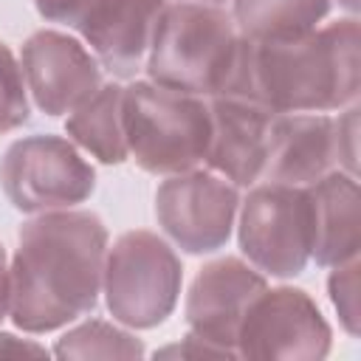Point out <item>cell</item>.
Wrapping results in <instances>:
<instances>
[{"label":"cell","mask_w":361,"mask_h":361,"mask_svg":"<svg viewBox=\"0 0 361 361\" xmlns=\"http://www.w3.org/2000/svg\"><path fill=\"white\" fill-rule=\"evenodd\" d=\"M330 0H234V25L251 42L296 39L316 28Z\"/></svg>","instance_id":"e0dca14e"},{"label":"cell","mask_w":361,"mask_h":361,"mask_svg":"<svg viewBox=\"0 0 361 361\" xmlns=\"http://www.w3.org/2000/svg\"><path fill=\"white\" fill-rule=\"evenodd\" d=\"M8 299H11V274H8V259L0 245V322L8 313Z\"/></svg>","instance_id":"d4e9b609"},{"label":"cell","mask_w":361,"mask_h":361,"mask_svg":"<svg viewBox=\"0 0 361 361\" xmlns=\"http://www.w3.org/2000/svg\"><path fill=\"white\" fill-rule=\"evenodd\" d=\"M197 3H220V0H197Z\"/></svg>","instance_id":"4316f807"},{"label":"cell","mask_w":361,"mask_h":361,"mask_svg":"<svg viewBox=\"0 0 361 361\" xmlns=\"http://www.w3.org/2000/svg\"><path fill=\"white\" fill-rule=\"evenodd\" d=\"M68 135L102 164H121L130 158L124 138V87L99 85L65 121Z\"/></svg>","instance_id":"2e32d148"},{"label":"cell","mask_w":361,"mask_h":361,"mask_svg":"<svg viewBox=\"0 0 361 361\" xmlns=\"http://www.w3.org/2000/svg\"><path fill=\"white\" fill-rule=\"evenodd\" d=\"M265 279L248 268L243 259L223 257L209 262L192 282L186 296V322L189 330L220 347L226 355H237V330L240 322L259 290H265Z\"/></svg>","instance_id":"8fae6325"},{"label":"cell","mask_w":361,"mask_h":361,"mask_svg":"<svg viewBox=\"0 0 361 361\" xmlns=\"http://www.w3.org/2000/svg\"><path fill=\"white\" fill-rule=\"evenodd\" d=\"M327 288H330V299H333V307L338 310L344 330L350 336H358V319H361L358 316V259L336 265Z\"/></svg>","instance_id":"ffe728a7"},{"label":"cell","mask_w":361,"mask_h":361,"mask_svg":"<svg viewBox=\"0 0 361 361\" xmlns=\"http://www.w3.org/2000/svg\"><path fill=\"white\" fill-rule=\"evenodd\" d=\"M338 169L336 118L324 113H276L262 178L268 183L307 186Z\"/></svg>","instance_id":"4fadbf2b"},{"label":"cell","mask_w":361,"mask_h":361,"mask_svg":"<svg viewBox=\"0 0 361 361\" xmlns=\"http://www.w3.org/2000/svg\"><path fill=\"white\" fill-rule=\"evenodd\" d=\"M240 251L271 276H296L310 262V203L305 186H257L240 212Z\"/></svg>","instance_id":"52a82bcc"},{"label":"cell","mask_w":361,"mask_h":361,"mask_svg":"<svg viewBox=\"0 0 361 361\" xmlns=\"http://www.w3.org/2000/svg\"><path fill=\"white\" fill-rule=\"evenodd\" d=\"M209 116H212V135H209L206 164L234 186L257 183L265 169L268 138L276 113L248 99L212 96Z\"/></svg>","instance_id":"7c38bea8"},{"label":"cell","mask_w":361,"mask_h":361,"mask_svg":"<svg viewBox=\"0 0 361 361\" xmlns=\"http://www.w3.org/2000/svg\"><path fill=\"white\" fill-rule=\"evenodd\" d=\"M25 121H28V99H25L23 65L14 59L11 48L0 42V133L17 130Z\"/></svg>","instance_id":"d6986e66"},{"label":"cell","mask_w":361,"mask_h":361,"mask_svg":"<svg viewBox=\"0 0 361 361\" xmlns=\"http://www.w3.org/2000/svg\"><path fill=\"white\" fill-rule=\"evenodd\" d=\"M358 20L347 17L296 39L243 37L220 96L257 102L274 113H327L358 99Z\"/></svg>","instance_id":"7a4b0ae2"},{"label":"cell","mask_w":361,"mask_h":361,"mask_svg":"<svg viewBox=\"0 0 361 361\" xmlns=\"http://www.w3.org/2000/svg\"><path fill=\"white\" fill-rule=\"evenodd\" d=\"M107 228L93 212H39L20 228L8 265V316L25 333L56 330L99 302Z\"/></svg>","instance_id":"6da1fadb"},{"label":"cell","mask_w":361,"mask_h":361,"mask_svg":"<svg viewBox=\"0 0 361 361\" xmlns=\"http://www.w3.org/2000/svg\"><path fill=\"white\" fill-rule=\"evenodd\" d=\"M237 206V186L200 169L169 175L155 192L158 226L189 254H212L223 248Z\"/></svg>","instance_id":"9c48e42d"},{"label":"cell","mask_w":361,"mask_h":361,"mask_svg":"<svg viewBox=\"0 0 361 361\" xmlns=\"http://www.w3.org/2000/svg\"><path fill=\"white\" fill-rule=\"evenodd\" d=\"M234 17L214 3H166L147 51V76L195 96H220L240 54Z\"/></svg>","instance_id":"3957f363"},{"label":"cell","mask_w":361,"mask_h":361,"mask_svg":"<svg viewBox=\"0 0 361 361\" xmlns=\"http://www.w3.org/2000/svg\"><path fill=\"white\" fill-rule=\"evenodd\" d=\"M336 144H338V166L347 175H355V155H358V107L350 104L344 116L336 118Z\"/></svg>","instance_id":"44dd1931"},{"label":"cell","mask_w":361,"mask_h":361,"mask_svg":"<svg viewBox=\"0 0 361 361\" xmlns=\"http://www.w3.org/2000/svg\"><path fill=\"white\" fill-rule=\"evenodd\" d=\"M56 358H141L144 355V344L102 319H90L73 330H68L56 347H54Z\"/></svg>","instance_id":"ac0fdd59"},{"label":"cell","mask_w":361,"mask_h":361,"mask_svg":"<svg viewBox=\"0 0 361 361\" xmlns=\"http://www.w3.org/2000/svg\"><path fill=\"white\" fill-rule=\"evenodd\" d=\"M96 3H99V0H34L37 11H39L45 20H51V23H65V25H73V28L87 17V11H90Z\"/></svg>","instance_id":"7402d4cb"},{"label":"cell","mask_w":361,"mask_h":361,"mask_svg":"<svg viewBox=\"0 0 361 361\" xmlns=\"http://www.w3.org/2000/svg\"><path fill=\"white\" fill-rule=\"evenodd\" d=\"M25 85L37 107L48 116L71 113L102 85L99 59L62 31H34L20 51Z\"/></svg>","instance_id":"30bf717a"},{"label":"cell","mask_w":361,"mask_h":361,"mask_svg":"<svg viewBox=\"0 0 361 361\" xmlns=\"http://www.w3.org/2000/svg\"><path fill=\"white\" fill-rule=\"evenodd\" d=\"M164 0H99L76 25L99 65L116 76H133L152 42Z\"/></svg>","instance_id":"5bb4252c"},{"label":"cell","mask_w":361,"mask_h":361,"mask_svg":"<svg viewBox=\"0 0 361 361\" xmlns=\"http://www.w3.org/2000/svg\"><path fill=\"white\" fill-rule=\"evenodd\" d=\"M330 353V324L299 288H265L248 305L237 330L243 358H307Z\"/></svg>","instance_id":"ba28073f"},{"label":"cell","mask_w":361,"mask_h":361,"mask_svg":"<svg viewBox=\"0 0 361 361\" xmlns=\"http://www.w3.org/2000/svg\"><path fill=\"white\" fill-rule=\"evenodd\" d=\"M172 355H180V358H203V355L223 358L226 353H223L220 347H214V344H209V341L197 338L195 333H189L180 344H169V347H164V350H158V353H155V358H172Z\"/></svg>","instance_id":"603a6c76"},{"label":"cell","mask_w":361,"mask_h":361,"mask_svg":"<svg viewBox=\"0 0 361 361\" xmlns=\"http://www.w3.org/2000/svg\"><path fill=\"white\" fill-rule=\"evenodd\" d=\"M341 3H344L350 11H355V8H358V0H341Z\"/></svg>","instance_id":"484cf974"},{"label":"cell","mask_w":361,"mask_h":361,"mask_svg":"<svg viewBox=\"0 0 361 361\" xmlns=\"http://www.w3.org/2000/svg\"><path fill=\"white\" fill-rule=\"evenodd\" d=\"M212 116L203 96L141 79L124 87L130 158L152 175H178L206 161Z\"/></svg>","instance_id":"277c9868"},{"label":"cell","mask_w":361,"mask_h":361,"mask_svg":"<svg viewBox=\"0 0 361 361\" xmlns=\"http://www.w3.org/2000/svg\"><path fill=\"white\" fill-rule=\"evenodd\" d=\"M0 183L14 209L34 214L87 200L96 189V172L68 138L28 135L6 149Z\"/></svg>","instance_id":"8992f818"},{"label":"cell","mask_w":361,"mask_h":361,"mask_svg":"<svg viewBox=\"0 0 361 361\" xmlns=\"http://www.w3.org/2000/svg\"><path fill=\"white\" fill-rule=\"evenodd\" d=\"M310 203V259L336 268L358 257V183L355 175L327 172L305 186Z\"/></svg>","instance_id":"9a60e30c"},{"label":"cell","mask_w":361,"mask_h":361,"mask_svg":"<svg viewBox=\"0 0 361 361\" xmlns=\"http://www.w3.org/2000/svg\"><path fill=\"white\" fill-rule=\"evenodd\" d=\"M183 268L175 251L152 231L121 234L104 257V296L116 322L149 330L178 305Z\"/></svg>","instance_id":"5b68a950"},{"label":"cell","mask_w":361,"mask_h":361,"mask_svg":"<svg viewBox=\"0 0 361 361\" xmlns=\"http://www.w3.org/2000/svg\"><path fill=\"white\" fill-rule=\"evenodd\" d=\"M0 355H48V350L37 341L17 338L11 333H0Z\"/></svg>","instance_id":"cb8c5ba5"}]
</instances>
